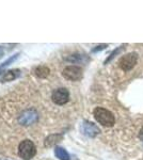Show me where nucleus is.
I'll use <instances>...</instances> for the list:
<instances>
[{
	"mask_svg": "<svg viewBox=\"0 0 143 160\" xmlns=\"http://www.w3.org/2000/svg\"><path fill=\"white\" fill-rule=\"evenodd\" d=\"M93 114H94L95 120L100 125L105 126V127H112L114 123H115V118H114L113 113L111 111L105 109V108H95Z\"/></svg>",
	"mask_w": 143,
	"mask_h": 160,
	"instance_id": "obj_1",
	"label": "nucleus"
},
{
	"mask_svg": "<svg viewBox=\"0 0 143 160\" xmlns=\"http://www.w3.org/2000/svg\"><path fill=\"white\" fill-rule=\"evenodd\" d=\"M36 153L35 145L32 141L30 140H24L18 146V155L20 158L24 160H30L34 157Z\"/></svg>",
	"mask_w": 143,
	"mask_h": 160,
	"instance_id": "obj_2",
	"label": "nucleus"
},
{
	"mask_svg": "<svg viewBox=\"0 0 143 160\" xmlns=\"http://www.w3.org/2000/svg\"><path fill=\"white\" fill-rule=\"evenodd\" d=\"M138 61V53L137 52H129L123 56L119 61V66L124 72H128L137 64Z\"/></svg>",
	"mask_w": 143,
	"mask_h": 160,
	"instance_id": "obj_3",
	"label": "nucleus"
},
{
	"mask_svg": "<svg viewBox=\"0 0 143 160\" xmlns=\"http://www.w3.org/2000/svg\"><path fill=\"white\" fill-rule=\"evenodd\" d=\"M62 75L64 78L69 80V81H78L82 78V69L79 66L71 65L63 69Z\"/></svg>",
	"mask_w": 143,
	"mask_h": 160,
	"instance_id": "obj_4",
	"label": "nucleus"
},
{
	"mask_svg": "<svg viewBox=\"0 0 143 160\" xmlns=\"http://www.w3.org/2000/svg\"><path fill=\"white\" fill-rule=\"evenodd\" d=\"M53 102L57 105H64L69 102V92L65 88H60V89L54 90L53 95H51Z\"/></svg>",
	"mask_w": 143,
	"mask_h": 160,
	"instance_id": "obj_5",
	"label": "nucleus"
},
{
	"mask_svg": "<svg viewBox=\"0 0 143 160\" xmlns=\"http://www.w3.org/2000/svg\"><path fill=\"white\" fill-rule=\"evenodd\" d=\"M38 120V112L35 110H26L24 112L22 113L19 118V123L22 125H25V126H28V125H32L34 124L36 121Z\"/></svg>",
	"mask_w": 143,
	"mask_h": 160,
	"instance_id": "obj_6",
	"label": "nucleus"
},
{
	"mask_svg": "<svg viewBox=\"0 0 143 160\" xmlns=\"http://www.w3.org/2000/svg\"><path fill=\"white\" fill-rule=\"evenodd\" d=\"M80 130H81V132L84 133V136L90 137V138H94V137H96L100 132V128H98L94 123L88 122V121H85V122L81 124Z\"/></svg>",
	"mask_w": 143,
	"mask_h": 160,
	"instance_id": "obj_7",
	"label": "nucleus"
},
{
	"mask_svg": "<svg viewBox=\"0 0 143 160\" xmlns=\"http://www.w3.org/2000/svg\"><path fill=\"white\" fill-rule=\"evenodd\" d=\"M19 75H20V71H18V69H12V71L3 72L1 78H0V81H1V82L12 81V80L16 79Z\"/></svg>",
	"mask_w": 143,
	"mask_h": 160,
	"instance_id": "obj_8",
	"label": "nucleus"
},
{
	"mask_svg": "<svg viewBox=\"0 0 143 160\" xmlns=\"http://www.w3.org/2000/svg\"><path fill=\"white\" fill-rule=\"evenodd\" d=\"M50 71L47 66H44V65H41V66H38L35 69H34V74L35 76H38V78H46L48 76Z\"/></svg>",
	"mask_w": 143,
	"mask_h": 160,
	"instance_id": "obj_9",
	"label": "nucleus"
},
{
	"mask_svg": "<svg viewBox=\"0 0 143 160\" xmlns=\"http://www.w3.org/2000/svg\"><path fill=\"white\" fill-rule=\"evenodd\" d=\"M54 154H56L57 158H59L60 160H69V155L63 148H59V146L56 148Z\"/></svg>",
	"mask_w": 143,
	"mask_h": 160,
	"instance_id": "obj_10",
	"label": "nucleus"
},
{
	"mask_svg": "<svg viewBox=\"0 0 143 160\" xmlns=\"http://www.w3.org/2000/svg\"><path fill=\"white\" fill-rule=\"evenodd\" d=\"M66 61L72 62V63H80V62H87L88 58L84 55H72L65 59Z\"/></svg>",
	"mask_w": 143,
	"mask_h": 160,
	"instance_id": "obj_11",
	"label": "nucleus"
},
{
	"mask_svg": "<svg viewBox=\"0 0 143 160\" xmlns=\"http://www.w3.org/2000/svg\"><path fill=\"white\" fill-rule=\"evenodd\" d=\"M62 139L61 135H53L49 136L47 139L45 140V146H51L54 144H57L58 142Z\"/></svg>",
	"mask_w": 143,
	"mask_h": 160,
	"instance_id": "obj_12",
	"label": "nucleus"
},
{
	"mask_svg": "<svg viewBox=\"0 0 143 160\" xmlns=\"http://www.w3.org/2000/svg\"><path fill=\"white\" fill-rule=\"evenodd\" d=\"M18 57H19V53H15L14 56H12L11 58H9V59H8V60H7L6 62H3V63H2L1 65H0V69H2V68H6L7 66H9L10 64H12L13 62H14V61L16 60V59L18 58Z\"/></svg>",
	"mask_w": 143,
	"mask_h": 160,
	"instance_id": "obj_13",
	"label": "nucleus"
},
{
	"mask_svg": "<svg viewBox=\"0 0 143 160\" xmlns=\"http://www.w3.org/2000/svg\"><path fill=\"white\" fill-rule=\"evenodd\" d=\"M122 49H123V46H121V47L116 48V49H115V50H113V51H112V52H111V55H110V56H109V57H108V58H107V60H106V61H105V64H106V63H108V62H109V61H111V60H112V59H113V58H114V57H115L116 55H118V53L120 52V51H122Z\"/></svg>",
	"mask_w": 143,
	"mask_h": 160,
	"instance_id": "obj_14",
	"label": "nucleus"
},
{
	"mask_svg": "<svg viewBox=\"0 0 143 160\" xmlns=\"http://www.w3.org/2000/svg\"><path fill=\"white\" fill-rule=\"evenodd\" d=\"M107 44H103V45H100V46H96L95 48H93L92 49V52H97V51H100L103 49H105L106 47H107Z\"/></svg>",
	"mask_w": 143,
	"mask_h": 160,
	"instance_id": "obj_15",
	"label": "nucleus"
},
{
	"mask_svg": "<svg viewBox=\"0 0 143 160\" xmlns=\"http://www.w3.org/2000/svg\"><path fill=\"white\" fill-rule=\"evenodd\" d=\"M3 55H4V50H3V48L2 47H0V59L3 57Z\"/></svg>",
	"mask_w": 143,
	"mask_h": 160,
	"instance_id": "obj_16",
	"label": "nucleus"
},
{
	"mask_svg": "<svg viewBox=\"0 0 143 160\" xmlns=\"http://www.w3.org/2000/svg\"><path fill=\"white\" fill-rule=\"evenodd\" d=\"M139 138H140V139H142V140H143V127L141 128V129H140V132H139Z\"/></svg>",
	"mask_w": 143,
	"mask_h": 160,
	"instance_id": "obj_17",
	"label": "nucleus"
}]
</instances>
